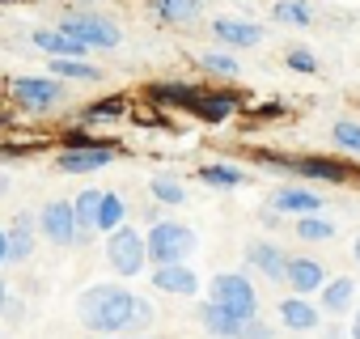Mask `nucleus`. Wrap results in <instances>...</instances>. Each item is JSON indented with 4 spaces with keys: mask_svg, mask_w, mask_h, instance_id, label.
Here are the masks:
<instances>
[{
    "mask_svg": "<svg viewBox=\"0 0 360 339\" xmlns=\"http://www.w3.org/2000/svg\"><path fill=\"white\" fill-rule=\"evenodd\" d=\"M77 318L98 335H127L153 322V305L119 284H89L77 297Z\"/></svg>",
    "mask_w": 360,
    "mask_h": 339,
    "instance_id": "obj_1",
    "label": "nucleus"
},
{
    "mask_svg": "<svg viewBox=\"0 0 360 339\" xmlns=\"http://www.w3.org/2000/svg\"><path fill=\"white\" fill-rule=\"evenodd\" d=\"M144 242H148V263H153V267L183 263V259L195 250V234H191L187 225H178V221H157Z\"/></svg>",
    "mask_w": 360,
    "mask_h": 339,
    "instance_id": "obj_2",
    "label": "nucleus"
},
{
    "mask_svg": "<svg viewBox=\"0 0 360 339\" xmlns=\"http://www.w3.org/2000/svg\"><path fill=\"white\" fill-rule=\"evenodd\" d=\"M106 259H110V267H115L119 276H140L144 263H148V242H144V234H136L131 225L110 229V238H106Z\"/></svg>",
    "mask_w": 360,
    "mask_h": 339,
    "instance_id": "obj_3",
    "label": "nucleus"
},
{
    "mask_svg": "<svg viewBox=\"0 0 360 339\" xmlns=\"http://www.w3.org/2000/svg\"><path fill=\"white\" fill-rule=\"evenodd\" d=\"M212 301H221L233 318H259V297H255V284L242 276V271H221L212 276Z\"/></svg>",
    "mask_w": 360,
    "mask_h": 339,
    "instance_id": "obj_4",
    "label": "nucleus"
},
{
    "mask_svg": "<svg viewBox=\"0 0 360 339\" xmlns=\"http://www.w3.org/2000/svg\"><path fill=\"white\" fill-rule=\"evenodd\" d=\"M157 98H178L183 106H191L208 123H221V119L233 115V98L229 94H204V89H191V85H165V89H157Z\"/></svg>",
    "mask_w": 360,
    "mask_h": 339,
    "instance_id": "obj_5",
    "label": "nucleus"
},
{
    "mask_svg": "<svg viewBox=\"0 0 360 339\" xmlns=\"http://www.w3.org/2000/svg\"><path fill=\"white\" fill-rule=\"evenodd\" d=\"M64 34H72V39H81L85 47H98V51H110V47H119V26L115 22H106V18H98V13H81V18H68L64 26H60Z\"/></svg>",
    "mask_w": 360,
    "mask_h": 339,
    "instance_id": "obj_6",
    "label": "nucleus"
},
{
    "mask_svg": "<svg viewBox=\"0 0 360 339\" xmlns=\"http://www.w3.org/2000/svg\"><path fill=\"white\" fill-rule=\"evenodd\" d=\"M13 98L26 110H51L56 102H64V85L56 77H18L13 81Z\"/></svg>",
    "mask_w": 360,
    "mask_h": 339,
    "instance_id": "obj_7",
    "label": "nucleus"
},
{
    "mask_svg": "<svg viewBox=\"0 0 360 339\" xmlns=\"http://www.w3.org/2000/svg\"><path fill=\"white\" fill-rule=\"evenodd\" d=\"M39 229H43L56 246L81 242V234H77V212H72V204H64V200H56V204H47V208L39 212Z\"/></svg>",
    "mask_w": 360,
    "mask_h": 339,
    "instance_id": "obj_8",
    "label": "nucleus"
},
{
    "mask_svg": "<svg viewBox=\"0 0 360 339\" xmlns=\"http://www.w3.org/2000/svg\"><path fill=\"white\" fill-rule=\"evenodd\" d=\"M110 161H115V148L85 144V148H64L56 157V170H60V174H89V170H106Z\"/></svg>",
    "mask_w": 360,
    "mask_h": 339,
    "instance_id": "obj_9",
    "label": "nucleus"
},
{
    "mask_svg": "<svg viewBox=\"0 0 360 339\" xmlns=\"http://www.w3.org/2000/svg\"><path fill=\"white\" fill-rule=\"evenodd\" d=\"M153 288L174 293V297H191L200 288V276L187 263H165V267H153Z\"/></svg>",
    "mask_w": 360,
    "mask_h": 339,
    "instance_id": "obj_10",
    "label": "nucleus"
},
{
    "mask_svg": "<svg viewBox=\"0 0 360 339\" xmlns=\"http://www.w3.org/2000/svg\"><path fill=\"white\" fill-rule=\"evenodd\" d=\"M246 263L255 271H263L267 280H284V271H288V255L276 242H250L246 246Z\"/></svg>",
    "mask_w": 360,
    "mask_h": 339,
    "instance_id": "obj_11",
    "label": "nucleus"
},
{
    "mask_svg": "<svg viewBox=\"0 0 360 339\" xmlns=\"http://www.w3.org/2000/svg\"><path fill=\"white\" fill-rule=\"evenodd\" d=\"M212 34H217L225 47H259V43H263V26L242 22V18H217Z\"/></svg>",
    "mask_w": 360,
    "mask_h": 339,
    "instance_id": "obj_12",
    "label": "nucleus"
},
{
    "mask_svg": "<svg viewBox=\"0 0 360 339\" xmlns=\"http://www.w3.org/2000/svg\"><path fill=\"white\" fill-rule=\"evenodd\" d=\"M200 322H204V331L212 339H238L242 335V318H233L221 301H204L200 305Z\"/></svg>",
    "mask_w": 360,
    "mask_h": 339,
    "instance_id": "obj_13",
    "label": "nucleus"
},
{
    "mask_svg": "<svg viewBox=\"0 0 360 339\" xmlns=\"http://www.w3.org/2000/svg\"><path fill=\"white\" fill-rule=\"evenodd\" d=\"M271 208L284 212V217H309V212H322V200L314 191H301V187H284L271 196Z\"/></svg>",
    "mask_w": 360,
    "mask_h": 339,
    "instance_id": "obj_14",
    "label": "nucleus"
},
{
    "mask_svg": "<svg viewBox=\"0 0 360 339\" xmlns=\"http://www.w3.org/2000/svg\"><path fill=\"white\" fill-rule=\"evenodd\" d=\"M288 284H292V293H314V288H322L326 284V267L318 263V259H288Z\"/></svg>",
    "mask_w": 360,
    "mask_h": 339,
    "instance_id": "obj_15",
    "label": "nucleus"
},
{
    "mask_svg": "<svg viewBox=\"0 0 360 339\" xmlns=\"http://www.w3.org/2000/svg\"><path fill=\"white\" fill-rule=\"evenodd\" d=\"M318 318H322V314H318V305H309L301 293L280 301V322H284L288 331H314V326H318Z\"/></svg>",
    "mask_w": 360,
    "mask_h": 339,
    "instance_id": "obj_16",
    "label": "nucleus"
},
{
    "mask_svg": "<svg viewBox=\"0 0 360 339\" xmlns=\"http://www.w3.org/2000/svg\"><path fill=\"white\" fill-rule=\"evenodd\" d=\"M292 174H305V179H322V183H343L347 170L330 157H301V161H284Z\"/></svg>",
    "mask_w": 360,
    "mask_h": 339,
    "instance_id": "obj_17",
    "label": "nucleus"
},
{
    "mask_svg": "<svg viewBox=\"0 0 360 339\" xmlns=\"http://www.w3.org/2000/svg\"><path fill=\"white\" fill-rule=\"evenodd\" d=\"M98 208H102V191H94V187H85V191L72 200V212H77V234H81V242H89V234L98 229Z\"/></svg>",
    "mask_w": 360,
    "mask_h": 339,
    "instance_id": "obj_18",
    "label": "nucleus"
},
{
    "mask_svg": "<svg viewBox=\"0 0 360 339\" xmlns=\"http://www.w3.org/2000/svg\"><path fill=\"white\" fill-rule=\"evenodd\" d=\"M34 47H43L47 56H77V60L89 51L81 39H72V34H64V30H39V34H34Z\"/></svg>",
    "mask_w": 360,
    "mask_h": 339,
    "instance_id": "obj_19",
    "label": "nucleus"
},
{
    "mask_svg": "<svg viewBox=\"0 0 360 339\" xmlns=\"http://www.w3.org/2000/svg\"><path fill=\"white\" fill-rule=\"evenodd\" d=\"M352 301H356V284H352L347 276L322 284V309H326V314H347Z\"/></svg>",
    "mask_w": 360,
    "mask_h": 339,
    "instance_id": "obj_20",
    "label": "nucleus"
},
{
    "mask_svg": "<svg viewBox=\"0 0 360 339\" xmlns=\"http://www.w3.org/2000/svg\"><path fill=\"white\" fill-rule=\"evenodd\" d=\"M30 250H34V221H30V212H18V221H13V229H9V259H30Z\"/></svg>",
    "mask_w": 360,
    "mask_h": 339,
    "instance_id": "obj_21",
    "label": "nucleus"
},
{
    "mask_svg": "<svg viewBox=\"0 0 360 339\" xmlns=\"http://www.w3.org/2000/svg\"><path fill=\"white\" fill-rule=\"evenodd\" d=\"M153 9H157L161 22H178V26H183V22H195L204 5H200V0H153Z\"/></svg>",
    "mask_w": 360,
    "mask_h": 339,
    "instance_id": "obj_22",
    "label": "nucleus"
},
{
    "mask_svg": "<svg viewBox=\"0 0 360 339\" xmlns=\"http://www.w3.org/2000/svg\"><path fill=\"white\" fill-rule=\"evenodd\" d=\"M51 72L56 77H72V81H102V72L77 56H51Z\"/></svg>",
    "mask_w": 360,
    "mask_h": 339,
    "instance_id": "obj_23",
    "label": "nucleus"
},
{
    "mask_svg": "<svg viewBox=\"0 0 360 339\" xmlns=\"http://www.w3.org/2000/svg\"><path fill=\"white\" fill-rule=\"evenodd\" d=\"M123 217H127V204L115 196V191H102V208H98V229H119L123 225Z\"/></svg>",
    "mask_w": 360,
    "mask_h": 339,
    "instance_id": "obj_24",
    "label": "nucleus"
},
{
    "mask_svg": "<svg viewBox=\"0 0 360 339\" xmlns=\"http://www.w3.org/2000/svg\"><path fill=\"white\" fill-rule=\"evenodd\" d=\"M200 179L208 187H242L246 183V170H238V165H204Z\"/></svg>",
    "mask_w": 360,
    "mask_h": 339,
    "instance_id": "obj_25",
    "label": "nucleus"
},
{
    "mask_svg": "<svg viewBox=\"0 0 360 339\" xmlns=\"http://www.w3.org/2000/svg\"><path fill=\"white\" fill-rule=\"evenodd\" d=\"M297 238L301 242H326V238H335V225L322 221L318 212H309V217H297Z\"/></svg>",
    "mask_w": 360,
    "mask_h": 339,
    "instance_id": "obj_26",
    "label": "nucleus"
},
{
    "mask_svg": "<svg viewBox=\"0 0 360 339\" xmlns=\"http://www.w3.org/2000/svg\"><path fill=\"white\" fill-rule=\"evenodd\" d=\"M123 110H127V106H123V98H102L98 106H85V110H81V119H85V123H98V119H119Z\"/></svg>",
    "mask_w": 360,
    "mask_h": 339,
    "instance_id": "obj_27",
    "label": "nucleus"
},
{
    "mask_svg": "<svg viewBox=\"0 0 360 339\" xmlns=\"http://www.w3.org/2000/svg\"><path fill=\"white\" fill-rule=\"evenodd\" d=\"M330 136H335V144H339V148H347V153H360V123H352V119H339V123L330 127Z\"/></svg>",
    "mask_w": 360,
    "mask_h": 339,
    "instance_id": "obj_28",
    "label": "nucleus"
},
{
    "mask_svg": "<svg viewBox=\"0 0 360 339\" xmlns=\"http://www.w3.org/2000/svg\"><path fill=\"white\" fill-rule=\"evenodd\" d=\"M153 200H161V204H183V200H187V191L178 187L174 179H165V174H161V179H153Z\"/></svg>",
    "mask_w": 360,
    "mask_h": 339,
    "instance_id": "obj_29",
    "label": "nucleus"
},
{
    "mask_svg": "<svg viewBox=\"0 0 360 339\" xmlns=\"http://www.w3.org/2000/svg\"><path fill=\"white\" fill-rule=\"evenodd\" d=\"M276 18H280V22H292V26H309V9L301 5V0H280V5H276Z\"/></svg>",
    "mask_w": 360,
    "mask_h": 339,
    "instance_id": "obj_30",
    "label": "nucleus"
},
{
    "mask_svg": "<svg viewBox=\"0 0 360 339\" xmlns=\"http://www.w3.org/2000/svg\"><path fill=\"white\" fill-rule=\"evenodd\" d=\"M200 64H204L212 77H238V64H233V56H217V51H212V56H204Z\"/></svg>",
    "mask_w": 360,
    "mask_h": 339,
    "instance_id": "obj_31",
    "label": "nucleus"
},
{
    "mask_svg": "<svg viewBox=\"0 0 360 339\" xmlns=\"http://www.w3.org/2000/svg\"><path fill=\"white\" fill-rule=\"evenodd\" d=\"M288 68H297V72H318V60H314V51L292 47V51H288Z\"/></svg>",
    "mask_w": 360,
    "mask_h": 339,
    "instance_id": "obj_32",
    "label": "nucleus"
},
{
    "mask_svg": "<svg viewBox=\"0 0 360 339\" xmlns=\"http://www.w3.org/2000/svg\"><path fill=\"white\" fill-rule=\"evenodd\" d=\"M238 339H276V331H271V326H267L263 318H246V322H242V335H238Z\"/></svg>",
    "mask_w": 360,
    "mask_h": 339,
    "instance_id": "obj_33",
    "label": "nucleus"
},
{
    "mask_svg": "<svg viewBox=\"0 0 360 339\" xmlns=\"http://www.w3.org/2000/svg\"><path fill=\"white\" fill-rule=\"evenodd\" d=\"M5 259H9V234L0 229V263H5Z\"/></svg>",
    "mask_w": 360,
    "mask_h": 339,
    "instance_id": "obj_34",
    "label": "nucleus"
},
{
    "mask_svg": "<svg viewBox=\"0 0 360 339\" xmlns=\"http://www.w3.org/2000/svg\"><path fill=\"white\" fill-rule=\"evenodd\" d=\"M352 339H360V305H356V318H352Z\"/></svg>",
    "mask_w": 360,
    "mask_h": 339,
    "instance_id": "obj_35",
    "label": "nucleus"
},
{
    "mask_svg": "<svg viewBox=\"0 0 360 339\" xmlns=\"http://www.w3.org/2000/svg\"><path fill=\"white\" fill-rule=\"evenodd\" d=\"M5 301H9V293H5V280H0V309H5Z\"/></svg>",
    "mask_w": 360,
    "mask_h": 339,
    "instance_id": "obj_36",
    "label": "nucleus"
},
{
    "mask_svg": "<svg viewBox=\"0 0 360 339\" xmlns=\"http://www.w3.org/2000/svg\"><path fill=\"white\" fill-rule=\"evenodd\" d=\"M352 255H356V263H360V238H356V246H352Z\"/></svg>",
    "mask_w": 360,
    "mask_h": 339,
    "instance_id": "obj_37",
    "label": "nucleus"
}]
</instances>
